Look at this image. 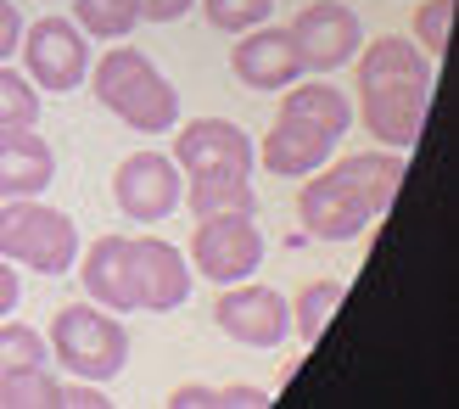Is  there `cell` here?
Masks as SVG:
<instances>
[{
  "label": "cell",
  "instance_id": "obj_14",
  "mask_svg": "<svg viewBox=\"0 0 459 409\" xmlns=\"http://www.w3.org/2000/svg\"><path fill=\"white\" fill-rule=\"evenodd\" d=\"M112 393L101 381H79V376H51L45 365H22L0 376V409H107Z\"/></svg>",
  "mask_w": 459,
  "mask_h": 409
},
{
  "label": "cell",
  "instance_id": "obj_18",
  "mask_svg": "<svg viewBox=\"0 0 459 409\" xmlns=\"http://www.w3.org/2000/svg\"><path fill=\"white\" fill-rule=\"evenodd\" d=\"M348 186L376 208V219L381 213H393V202H398V191H403V174H409V152H353V157H342V163H331Z\"/></svg>",
  "mask_w": 459,
  "mask_h": 409
},
{
  "label": "cell",
  "instance_id": "obj_5",
  "mask_svg": "<svg viewBox=\"0 0 459 409\" xmlns=\"http://www.w3.org/2000/svg\"><path fill=\"white\" fill-rule=\"evenodd\" d=\"M191 275H202L208 286H236L252 281L264 264V231H258V213H208L196 219V236H191Z\"/></svg>",
  "mask_w": 459,
  "mask_h": 409
},
{
  "label": "cell",
  "instance_id": "obj_4",
  "mask_svg": "<svg viewBox=\"0 0 459 409\" xmlns=\"http://www.w3.org/2000/svg\"><path fill=\"white\" fill-rule=\"evenodd\" d=\"M0 258L34 269V275H67L79 264V231L62 208L39 196L0 202Z\"/></svg>",
  "mask_w": 459,
  "mask_h": 409
},
{
  "label": "cell",
  "instance_id": "obj_28",
  "mask_svg": "<svg viewBox=\"0 0 459 409\" xmlns=\"http://www.w3.org/2000/svg\"><path fill=\"white\" fill-rule=\"evenodd\" d=\"M196 0H141V22H179Z\"/></svg>",
  "mask_w": 459,
  "mask_h": 409
},
{
  "label": "cell",
  "instance_id": "obj_2",
  "mask_svg": "<svg viewBox=\"0 0 459 409\" xmlns=\"http://www.w3.org/2000/svg\"><path fill=\"white\" fill-rule=\"evenodd\" d=\"M84 84L96 90V101L118 124H129L134 135H169L179 124L174 79H163V67L129 39H112L107 57H90V79Z\"/></svg>",
  "mask_w": 459,
  "mask_h": 409
},
{
  "label": "cell",
  "instance_id": "obj_17",
  "mask_svg": "<svg viewBox=\"0 0 459 409\" xmlns=\"http://www.w3.org/2000/svg\"><path fill=\"white\" fill-rule=\"evenodd\" d=\"M56 179V146L39 129H12L0 135V202L17 196H45Z\"/></svg>",
  "mask_w": 459,
  "mask_h": 409
},
{
  "label": "cell",
  "instance_id": "obj_27",
  "mask_svg": "<svg viewBox=\"0 0 459 409\" xmlns=\"http://www.w3.org/2000/svg\"><path fill=\"white\" fill-rule=\"evenodd\" d=\"M17 39H22V12L12 0H0V62L17 57Z\"/></svg>",
  "mask_w": 459,
  "mask_h": 409
},
{
  "label": "cell",
  "instance_id": "obj_22",
  "mask_svg": "<svg viewBox=\"0 0 459 409\" xmlns=\"http://www.w3.org/2000/svg\"><path fill=\"white\" fill-rule=\"evenodd\" d=\"M34 124H39V90H34V79L0 62V135L34 129Z\"/></svg>",
  "mask_w": 459,
  "mask_h": 409
},
{
  "label": "cell",
  "instance_id": "obj_8",
  "mask_svg": "<svg viewBox=\"0 0 459 409\" xmlns=\"http://www.w3.org/2000/svg\"><path fill=\"white\" fill-rule=\"evenodd\" d=\"M370 224H376V208L331 163L303 179V191H297V231L308 241H359Z\"/></svg>",
  "mask_w": 459,
  "mask_h": 409
},
{
  "label": "cell",
  "instance_id": "obj_24",
  "mask_svg": "<svg viewBox=\"0 0 459 409\" xmlns=\"http://www.w3.org/2000/svg\"><path fill=\"white\" fill-rule=\"evenodd\" d=\"M45 359H51L45 331L17 326V320H0V376H6V370H22V365H45Z\"/></svg>",
  "mask_w": 459,
  "mask_h": 409
},
{
  "label": "cell",
  "instance_id": "obj_13",
  "mask_svg": "<svg viewBox=\"0 0 459 409\" xmlns=\"http://www.w3.org/2000/svg\"><path fill=\"white\" fill-rule=\"evenodd\" d=\"M129 258H134V298L146 314H174L191 298V258L174 241L157 236H129Z\"/></svg>",
  "mask_w": 459,
  "mask_h": 409
},
{
  "label": "cell",
  "instance_id": "obj_9",
  "mask_svg": "<svg viewBox=\"0 0 459 409\" xmlns=\"http://www.w3.org/2000/svg\"><path fill=\"white\" fill-rule=\"evenodd\" d=\"M179 196H186V174L169 152H129L112 174V202L134 224H163L169 213H179Z\"/></svg>",
  "mask_w": 459,
  "mask_h": 409
},
{
  "label": "cell",
  "instance_id": "obj_25",
  "mask_svg": "<svg viewBox=\"0 0 459 409\" xmlns=\"http://www.w3.org/2000/svg\"><path fill=\"white\" fill-rule=\"evenodd\" d=\"M454 6H459V0H420L415 17H409V39H415L431 62L448 51V22H454Z\"/></svg>",
  "mask_w": 459,
  "mask_h": 409
},
{
  "label": "cell",
  "instance_id": "obj_10",
  "mask_svg": "<svg viewBox=\"0 0 459 409\" xmlns=\"http://www.w3.org/2000/svg\"><path fill=\"white\" fill-rule=\"evenodd\" d=\"M213 326L241 348H281L291 336V298L274 286H224L213 303Z\"/></svg>",
  "mask_w": 459,
  "mask_h": 409
},
{
  "label": "cell",
  "instance_id": "obj_11",
  "mask_svg": "<svg viewBox=\"0 0 459 409\" xmlns=\"http://www.w3.org/2000/svg\"><path fill=\"white\" fill-rule=\"evenodd\" d=\"M174 163L179 174H247L258 163V146L252 135L230 118H191V124H174Z\"/></svg>",
  "mask_w": 459,
  "mask_h": 409
},
{
  "label": "cell",
  "instance_id": "obj_12",
  "mask_svg": "<svg viewBox=\"0 0 459 409\" xmlns=\"http://www.w3.org/2000/svg\"><path fill=\"white\" fill-rule=\"evenodd\" d=\"M336 152V135L319 129L314 118H303V112H274L269 135L258 141V163L274 174V179H308L314 169H325Z\"/></svg>",
  "mask_w": 459,
  "mask_h": 409
},
{
  "label": "cell",
  "instance_id": "obj_19",
  "mask_svg": "<svg viewBox=\"0 0 459 409\" xmlns=\"http://www.w3.org/2000/svg\"><path fill=\"white\" fill-rule=\"evenodd\" d=\"M179 208H191L196 219H208V213H258V196H252L247 174H186Z\"/></svg>",
  "mask_w": 459,
  "mask_h": 409
},
{
  "label": "cell",
  "instance_id": "obj_3",
  "mask_svg": "<svg viewBox=\"0 0 459 409\" xmlns=\"http://www.w3.org/2000/svg\"><path fill=\"white\" fill-rule=\"evenodd\" d=\"M51 359L67 370V376H79V381H107L112 376H124L129 365V331H124V314H112L101 303H67L56 309V320H51Z\"/></svg>",
  "mask_w": 459,
  "mask_h": 409
},
{
  "label": "cell",
  "instance_id": "obj_29",
  "mask_svg": "<svg viewBox=\"0 0 459 409\" xmlns=\"http://www.w3.org/2000/svg\"><path fill=\"white\" fill-rule=\"evenodd\" d=\"M22 303V281H17V264L12 258H0V320Z\"/></svg>",
  "mask_w": 459,
  "mask_h": 409
},
{
  "label": "cell",
  "instance_id": "obj_21",
  "mask_svg": "<svg viewBox=\"0 0 459 409\" xmlns=\"http://www.w3.org/2000/svg\"><path fill=\"white\" fill-rule=\"evenodd\" d=\"M74 17L84 39H129L134 22H141V0H74Z\"/></svg>",
  "mask_w": 459,
  "mask_h": 409
},
{
  "label": "cell",
  "instance_id": "obj_16",
  "mask_svg": "<svg viewBox=\"0 0 459 409\" xmlns=\"http://www.w3.org/2000/svg\"><path fill=\"white\" fill-rule=\"evenodd\" d=\"M79 281L90 292V303H101L112 314H134V258H129V236H101L79 253Z\"/></svg>",
  "mask_w": 459,
  "mask_h": 409
},
{
  "label": "cell",
  "instance_id": "obj_15",
  "mask_svg": "<svg viewBox=\"0 0 459 409\" xmlns=\"http://www.w3.org/2000/svg\"><path fill=\"white\" fill-rule=\"evenodd\" d=\"M230 74H236L247 90H269V96H281L286 84L303 79V62H297V45H291L286 29H269V22H258V29L236 34Z\"/></svg>",
  "mask_w": 459,
  "mask_h": 409
},
{
  "label": "cell",
  "instance_id": "obj_20",
  "mask_svg": "<svg viewBox=\"0 0 459 409\" xmlns=\"http://www.w3.org/2000/svg\"><path fill=\"white\" fill-rule=\"evenodd\" d=\"M342 281H308L297 286V303H291V326H297V343H319L331 326V314L342 309Z\"/></svg>",
  "mask_w": 459,
  "mask_h": 409
},
{
  "label": "cell",
  "instance_id": "obj_1",
  "mask_svg": "<svg viewBox=\"0 0 459 409\" xmlns=\"http://www.w3.org/2000/svg\"><path fill=\"white\" fill-rule=\"evenodd\" d=\"M353 79H359V101H353L359 112H353V118L376 135V146H386V152H415V141L426 135L437 62H431L415 39L381 34V39H364L359 45Z\"/></svg>",
  "mask_w": 459,
  "mask_h": 409
},
{
  "label": "cell",
  "instance_id": "obj_26",
  "mask_svg": "<svg viewBox=\"0 0 459 409\" xmlns=\"http://www.w3.org/2000/svg\"><path fill=\"white\" fill-rule=\"evenodd\" d=\"M196 6L224 34H247V29H258V22L274 17V0H196Z\"/></svg>",
  "mask_w": 459,
  "mask_h": 409
},
{
  "label": "cell",
  "instance_id": "obj_7",
  "mask_svg": "<svg viewBox=\"0 0 459 409\" xmlns=\"http://www.w3.org/2000/svg\"><path fill=\"white\" fill-rule=\"evenodd\" d=\"M291 45H297V62H303V74L325 79L336 67H348L364 45V22L348 0H314L291 17Z\"/></svg>",
  "mask_w": 459,
  "mask_h": 409
},
{
  "label": "cell",
  "instance_id": "obj_23",
  "mask_svg": "<svg viewBox=\"0 0 459 409\" xmlns=\"http://www.w3.org/2000/svg\"><path fill=\"white\" fill-rule=\"evenodd\" d=\"M169 404L174 409H264L269 393L252 387V381H241V387H174Z\"/></svg>",
  "mask_w": 459,
  "mask_h": 409
},
{
  "label": "cell",
  "instance_id": "obj_6",
  "mask_svg": "<svg viewBox=\"0 0 459 409\" xmlns=\"http://www.w3.org/2000/svg\"><path fill=\"white\" fill-rule=\"evenodd\" d=\"M17 57L45 96H74L90 79V39L74 17H34L17 39Z\"/></svg>",
  "mask_w": 459,
  "mask_h": 409
}]
</instances>
